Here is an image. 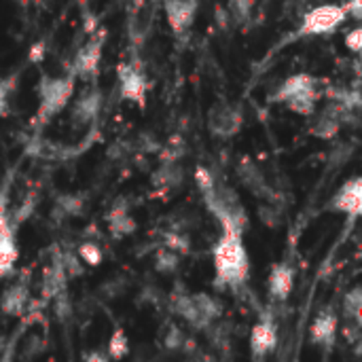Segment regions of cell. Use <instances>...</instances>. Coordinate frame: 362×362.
<instances>
[{"mask_svg": "<svg viewBox=\"0 0 362 362\" xmlns=\"http://www.w3.org/2000/svg\"><path fill=\"white\" fill-rule=\"evenodd\" d=\"M15 2H19V4H25L28 0H15Z\"/></svg>", "mask_w": 362, "mask_h": 362, "instance_id": "cell-40", "label": "cell"}, {"mask_svg": "<svg viewBox=\"0 0 362 362\" xmlns=\"http://www.w3.org/2000/svg\"><path fill=\"white\" fill-rule=\"evenodd\" d=\"M259 218L261 223L267 227V229H278L282 225V206L280 204H269V202H263L259 206Z\"/></svg>", "mask_w": 362, "mask_h": 362, "instance_id": "cell-29", "label": "cell"}, {"mask_svg": "<svg viewBox=\"0 0 362 362\" xmlns=\"http://www.w3.org/2000/svg\"><path fill=\"white\" fill-rule=\"evenodd\" d=\"M344 337H346L352 346H356V344L361 341V325L350 322L348 327H344Z\"/></svg>", "mask_w": 362, "mask_h": 362, "instance_id": "cell-37", "label": "cell"}, {"mask_svg": "<svg viewBox=\"0 0 362 362\" xmlns=\"http://www.w3.org/2000/svg\"><path fill=\"white\" fill-rule=\"evenodd\" d=\"M244 127V112L240 106L227 102V100H216L210 110H208V129L214 138L227 140L240 134Z\"/></svg>", "mask_w": 362, "mask_h": 362, "instance_id": "cell-6", "label": "cell"}, {"mask_svg": "<svg viewBox=\"0 0 362 362\" xmlns=\"http://www.w3.org/2000/svg\"><path fill=\"white\" fill-rule=\"evenodd\" d=\"M102 45H104L102 34L100 36H91L76 51L70 76H74V78H91V76H95L98 70H100V62H102Z\"/></svg>", "mask_w": 362, "mask_h": 362, "instance_id": "cell-10", "label": "cell"}, {"mask_svg": "<svg viewBox=\"0 0 362 362\" xmlns=\"http://www.w3.org/2000/svg\"><path fill=\"white\" fill-rule=\"evenodd\" d=\"M106 354H108L110 362L123 361L129 354V337L121 327L112 329V333L108 337V344H106Z\"/></svg>", "mask_w": 362, "mask_h": 362, "instance_id": "cell-23", "label": "cell"}, {"mask_svg": "<svg viewBox=\"0 0 362 362\" xmlns=\"http://www.w3.org/2000/svg\"><path fill=\"white\" fill-rule=\"evenodd\" d=\"M6 344H8L6 335H0V356H2V354H4V350H6Z\"/></svg>", "mask_w": 362, "mask_h": 362, "instance_id": "cell-39", "label": "cell"}, {"mask_svg": "<svg viewBox=\"0 0 362 362\" xmlns=\"http://www.w3.org/2000/svg\"><path fill=\"white\" fill-rule=\"evenodd\" d=\"M100 110H102V91L98 87H87L85 91L78 93V98L72 104L70 123L74 127H85L98 119Z\"/></svg>", "mask_w": 362, "mask_h": 362, "instance_id": "cell-12", "label": "cell"}, {"mask_svg": "<svg viewBox=\"0 0 362 362\" xmlns=\"http://www.w3.org/2000/svg\"><path fill=\"white\" fill-rule=\"evenodd\" d=\"M182 182H185V170L180 163H161L159 170H155L151 176V185L157 191H174L182 187Z\"/></svg>", "mask_w": 362, "mask_h": 362, "instance_id": "cell-21", "label": "cell"}, {"mask_svg": "<svg viewBox=\"0 0 362 362\" xmlns=\"http://www.w3.org/2000/svg\"><path fill=\"white\" fill-rule=\"evenodd\" d=\"M362 208V178L361 176H352L350 180H346L335 193L333 197L327 202L325 210L333 212V214H346L352 221L358 218Z\"/></svg>", "mask_w": 362, "mask_h": 362, "instance_id": "cell-9", "label": "cell"}, {"mask_svg": "<svg viewBox=\"0 0 362 362\" xmlns=\"http://www.w3.org/2000/svg\"><path fill=\"white\" fill-rule=\"evenodd\" d=\"M13 87H15V76L0 81V117L6 115V110H8V98H11Z\"/></svg>", "mask_w": 362, "mask_h": 362, "instance_id": "cell-34", "label": "cell"}, {"mask_svg": "<svg viewBox=\"0 0 362 362\" xmlns=\"http://www.w3.org/2000/svg\"><path fill=\"white\" fill-rule=\"evenodd\" d=\"M214 288L238 291L250 280V257L244 246V235L235 231H221L214 248Z\"/></svg>", "mask_w": 362, "mask_h": 362, "instance_id": "cell-2", "label": "cell"}, {"mask_svg": "<svg viewBox=\"0 0 362 362\" xmlns=\"http://www.w3.org/2000/svg\"><path fill=\"white\" fill-rule=\"evenodd\" d=\"M19 259L17 238H15V225H8L0 231V280L11 276Z\"/></svg>", "mask_w": 362, "mask_h": 362, "instance_id": "cell-20", "label": "cell"}, {"mask_svg": "<svg viewBox=\"0 0 362 362\" xmlns=\"http://www.w3.org/2000/svg\"><path fill=\"white\" fill-rule=\"evenodd\" d=\"M195 182L202 191L208 212L221 225V231H235L244 235L250 229V216L233 187L214 176V172L206 165H197Z\"/></svg>", "mask_w": 362, "mask_h": 362, "instance_id": "cell-1", "label": "cell"}, {"mask_svg": "<svg viewBox=\"0 0 362 362\" xmlns=\"http://www.w3.org/2000/svg\"><path fill=\"white\" fill-rule=\"evenodd\" d=\"M278 346V331L272 318L259 320L250 331V352L255 358H263Z\"/></svg>", "mask_w": 362, "mask_h": 362, "instance_id": "cell-16", "label": "cell"}, {"mask_svg": "<svg viewBox=\"0 0 362 362\" xmlns=\"http://www.w3.org/2000/svg\"><path fill=\"white\" fill-rule=\"evenodd\" d=\"M252 4H255V0H231V2H229V11H231V15H233L238 21H244V19L250 17Z\"/></svg>", "mask_w": 362, "mask_h": 362, "instance_id": "cell-33", "label": "cell"}, {"mask_svg": "<svg viewBox=\"0 0 362 362\" xmlns=\"http://www.w3.org/2000/svg\"><path fill=\"white\" fill-rule=\"evenodd\" d=\"M235 174H238V180L242 182V187H244L248 193H252L255 197H259V199H263V202L280 204V206H282L280 193L267 182L265 174L261 172V168H259L252 159H248V157L240 159V163H238V168H235Z\"/></svg>", "mask_w": 362, "mask_h": 362, "instance_id": "cell-7", "label": "cell"}, {"mask_svg": "<svg viewBox=\"0 0 362 362\" xmlns=\"http://www.w3.org/2000/svg\"><path fill=\"white\" fill-rule=\"evenodd\" d=\"M47 362H55V361H53V358H51V361H47Z\"/></svg>", "mask_w": 362, "mask_h": 362, "instance_id": "cell-42", "label": "cell"}, {"mask_svg": "<svg viewBox=\"0 0 362 362\" xmlns=\"http://www.w3.org/2000/svg\"><path fill=\"white\" fill-rule=\"evenodd\" d=\"M106 223H108V233L112 240H123L132 233H136L138 223L129 212V202L125 197H119L112 202L110 210L106 212Z\"/></svg>", "mask_w": 362, "mask_h": 362, "instance_id": "cell-13", "label": "cell"}, {"mask_svg": "<svg viewBox=\"0 0 362 362\" xmlns=\"http://www.w3.org/2000/svg\"><path fill=\"white\" fill-rule=\"evenodd\" d=\"M168 308H170V312H172L174 316L182 318L189 327H193V329H197V331H206V329L212 327V325L197 312V308H195V303H193V299H191V293H187V291H176V288H174V293H172L170 299H168Z\"/></svg>", "mask_w": 362, "mask_h": 362, "instance_id": "cell-14", "label": "cell"}, {"mask_svg": "<svg viewBox=\"0 0 362 362\" xmlns=\"http://www.w3.org/2000/svg\"><path fill=\"white\" fill-rule=\"evenodd\" d=\"M295 288V269L288 263H278L272 267L267 278V291L274 301H286Z\"/></svg>", "mask_w": 362, "mask_h": 362, "instance_id": "cell-17", "label": "cell"}, {"mask_svg": "<svg viewBox=\"0 0 362 362\" xmlns=\"http://www.w3.org/2000/svg\"><path fill=\"white\" fill-rule=\"evenodd\" d=\"M28 284L25 282H15L11 284L2 297H0V312L8 318H19L23 312H25V305H28Z\"/></svg>", "mask_w": 362, "mask_h": 362, "instance_id": "cell-19", "label": "cell"}, {"mask_svg": "<svg viewBox=\"0 0 362 362\" xmlns=\"http://www.w3.org/2000/svg\"><path fill=\"white\" fill-rule=\"evenodd\" d=\"M119 89H121L123 100L144 104V100H146V76H144V72L138 66L123 64L119 68Z\"/></svg>", "mask_w": 362, "mask_h": 362, "instance_id": "cell-15", "label": "cell"}, {"mask_svg": "<svg viewBox=\"0 0 362 362\" xmlns=\"http://www.w3.org/2000/svg\"><path fill=\"white\" fill-rule=\"evenodd\" d=\"M74 76H42L38 85V110L34 127H45L55 115H59L74 95Z\"/></svg>", "mask_w": 362, "mask_h": 362, "instance_id": "cell-4", "label": "cell"}, {"mask_svg": "<svg viewBox=\"0 0 362 362\" xmlns=\"http://www.w3.org/2000/svg\"><path fill=\"white\" fill-rule=\"evenodd\" d=\"M187 362H208V361H187Z\"/></svg>", "mask_w": 362, "mask_h": 362, "instance_id": "cell-41", "label": "cell"}, {"mask_svg": "<svg viewBox=\"0 0 362 362\" xmlns=\"http://www.w3.org/2000/svg\"><path fill=\"white\" fill-rule=\"evenodd\" d=\"M356 110H348V108H344L341 104H335V102H331V104H327L322 110H318V112H314L312 117V125H310V134L312 136H316V138H320V140H333L337 134H339V129L346 125V123H350L352 119V115H354Z\"/></svg>", "mask_w": 362, "mask_h": 362, "instance_id": "cell-8", "label": "cell"}, {"mask_svg": "<svg viewBox=\"0 0 362 362\" xmlns=\"http://www.w3.org/2000/svg\"><path fill=\"white\" fill-rule=\"evenodd\" d=\"M165 15L172 30L182 34L195 19V0H165Z\"/></svg>", "mask_w": 362, "mask_h": 362, "instance_id": "cell-18", "label": "cell"}, {"mask_svg": "<svg viewBox=\"0 0 362 362\" xmlns=\"http://www.w3.org/2000/svg\"><path fill=\"white\" fill-rule=\"evenodd\" d=\"M346 45L354 51V53H361L362 47V30L361 28H354L346 34Z\"/></svg>", "mask_w": 362, "mask_h": 362, "instance_id": "cell-36", "label": "cell"}, {"mask_svg": "<svg viewBox=\"0 0 362 362\" xmlns=\"http://www.w3.org/2000/svg\"><path fill=\"white\" fill-rule=\"evenodd\" d=\"M191 299H193V303H195V308H197V312L212 325V322H216L221 316H223V312H225V308H223V301L218 299V297H214V295H210V293H204V291H199V293H191Z\"/></svg>", "mask_w": 362, "mask_h": 362, "instance_id": "cell-22", "label": "cell"}, {"mask_svg": "<svg viewBox=\"0 0 362 362\" xmlns=\"http://www.w3.org/2000/svg\"><path fill=\"white\" fill-rule=\"evenodd\" d=\"M23 350H25L28 358H34L36 354H40L45 350V341L40 339V335H30L25 346H23Z\"/></svg>", "mask_w": 362, "mask_h": 362, "instance_id": "cell-35", "label": "cell"}, {"mask_svg": "<svg viewBox=\"0 0 362 362\" xmlns=\"http://www.w3.org/2000/svg\"><path fill=\"white\" fill-rule=\"evenodd\" d=\"M344 316L348 322L362 327V286H354L344 297Z\"/></svg>", "mask_w": 362, "mask_h": 362, "instance_id": "cell-25", "label": "cell"}, {"mask_svg": "<svg viewBox=\"0 0 362 362\" xmlns=\"http://www.w3.org/2000/svg\"><path fill=\"white\" fill-rule=\"evenodd\" d=\"M85 210V197L78 193H64L55 202V212L59 216H81Z\"/></svg>", "mask_w": 362, "mask_h": 362, "instance_id": "cell-24", "label": "cell"}, {"mask_svg": "<svg viewBox=\"0 0 362 362\" xmlns=\"http://www.w3.org/2000/svg\"><path fill=\"white\" fill-rule=\"evenodd\" d=\"M185 339H187V333H185L178 325H170L168 331H165V337H163V346H165V350H170V352H180Z\"/></svg>", "mask_w": 362, "mask_h": 362, "instance_id": "cell-31", "label": "cell"}, {"mask_svg": "<svg viewBox=\"0 0 362 362\" xmlns=\"http://www.w3.org/2000/svg\"><path fill=\"white\" fill-rule=\"evenodd\" d=\"M53 314L59 322H66L74 314V308H72L68 293H59L57 297H53Z\"/></svg>", "mask_w": 362, "mask_h": 362, "instance_id": "cell-32", "label": "cell"}, {"mask_svg": "<svg viewBox=\"0 0 362 362\" xmlns=\"http://www.w3.org/2000/svg\"><path fill=\"white\" fill-rule=\"evenodd\" d=\"M59 259H62V269L68 280H76L85 274V265L81 263L76 252H64V255H59Z\"/></svg>", "mask_w": 362, "mask_h": 362, "instance_id": "cell-30", "label": "cell"}, {"mask_svg": "<svg viewBox=\"0 0 362 362\" xmlns=\"http://www.w3.org/2000/svg\"><path fill=\"white\" fill-rule=\"evenodd\" d=\"M83 362H110L106 350H87L83 352Z\"/></svg>", "mask_w": 362, "mask_h": 362, "instance_id": "cell-38", "label": "cell"}, {"mask_svg": "<svg viewBox=\"0 0 362 362\" xmlns=\"http://www.w3.org/2000/svg\"><path fill=\"white\" fill-rule=\"evenodd\" d=\"M163 248L176 252L178 257L191 255V240H189L187 233H180V231L172 229V231H168V233L163 235Z\"/></svg>", "mask_w": 362, "mask_h": 362, "instance_id": "cell-28", "label": "cell"}, {"mask_svg": "<svg viewBox=\"0 0 362 362\" xmlns=\"http://www.w3.org/2000/svg\"><path fill=\"white\" fill-rule=\"evenodd\" d=\"M318 100H320L318 81L308 72H299L284 78L276 89V93L272 95V102L284 104L291 112H297L301 117H312L316 112Z\"/></svg>", "mask_w": 362, "mask_h": 362, "instance_id": "cell-3", "label": "cell"}, {"mask_svg": "<svg viewBox=\"0 0 362 362\" xmlns=\"http://www.w3.org/2000/svg\"><path fill=\"white\" fill-rule=\"evenodd\" d=\"M348 19L344 4H320L308 11L301 19V25L297 30V36H320L331 34L341 28V23Z\"/></svg>", "mask_w": 362, "mask_h": 362, "instance_id": "cell-5", "label": "cell"}, {"mask_svg": "<svg viewBox=\"0 0 362 362\" xmlns=\"http://www.w3.org/2000/svg\"><path fill=\"white\" fill-rule=\"evenodd\" d=\"M76 257L81 259V263L83 265H87V267H100L102 265V261H104V250H102V246L98 244V242H93V240H85V242H81L78 244V248H76Z\"/></svg>", "mask_w": 362, "mask_h": 362, "instance_id": "cell-27", "label": "cell"}, {"mask_svg": "<svg viewBox=\"0 0 362 362\" xmlns=\"http://www.w3.org/2000/svg\"><path fill=\"white\" fill-rule=\"evenodd\" d=\"M153 267H155L157 274L172 276V274H176L178 267H180V257H178L176 252H172V250H168V248L161 246V248L153 255Z\"/></svg>", "mask_w": 362, "mask_h": 362, "instance_id": "cell-26", "label": "cell"}, {"mask_svg": "<svg viewBox=\"0 0 362 362\" xmlns=\"http://www.w3.org/2000/svg\"><path fill=\"white\" fill-rule=\"evenodd\" d=\"M337 333H339V318L337 314L333 312V308H322L312 327H310V341L316 346V348H322L325 352H331L335 341H337Z\"/></svg>", "mask_w": 362, "mask_h": 362, "instance_id": "cell-11", "label": "cell"}]
</instances>
